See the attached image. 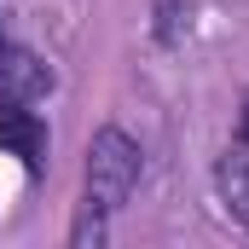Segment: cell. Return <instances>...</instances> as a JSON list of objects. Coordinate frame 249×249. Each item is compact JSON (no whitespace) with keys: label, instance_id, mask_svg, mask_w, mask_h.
<instances>
[{"label":"cell","instance_id":"cell-4","mask_svg":"<svg viewBox=\"0 0 249 249\" xmlns=\"http://www.w3.org/2000/svg\"><path fill=\"white\" fill-rule=\"evenodd\" d=\"M214 191H220L226 214H232L238 226H249V145H244V139L214 162Z\"/></svg>","mask_w":249,"mask_h":249},{"label":"cell","instance_id":"cell-1","mask_svg":"<svg viewBox=\"0 0 249 249\" xmlns=\"http://www.w3.org/2000/svg\"><path fill=\"white\" fill-rule=\"evenodd\" d=\"M139 174H145V151H139V139H127L122 127H99L93 145H87V197H81V209H93V214H116L127 197H133Z\"/></svg>","mask_w":249,"mask_h":249},{"label":"cell","instance_id":"cell-2","mask_svg":"<svg viewBox=\"0 0 249 249\" xmlns=\"http://www.w3.org/2000/svg\"><path fill=\"white\" fill-rule=\"evenodd\" d=\"M53 87H58L53 64H47V58H35L29 47H12V41H6V53H0V99L35 105V99H47Z\"/></svg>","mask_w":249,"mask_h":249},{"label":"cell","instance_id":"cell-3","mask_svg":"<svg viewBox=\"0 0 249 249\" xmlns=\"http://www.w3.org/2000/svg\"><path fill=\"white\" fill-rule=\"evenodd\" d=\"M0 145L12 157H23V168H41L47 162V122L35 110H23L18 99H6L0 105Z\"/></svg>","mask_w":249,"mask_h":249},{"label":"cell","instance_id":"cell-5","mask_svg":"<svg viewBox=\"0 0 249 249\" xmlns=\"http://www.w3.org/2000/svg\"><path fill=\"white\" fill-rule=\"evenodd\" d=\"M238 139L249 145V105H244V122H238Z\"/></svg>","mask_w":249,"mask_h":249},{"label":"cell","instance_id":"cell-6","mask_svg":"<svg viewBox=\"0 0 249 249\" xmlns=\"http://www.w3.org/2000/svg\"><path fill=\"white\" fill-rule=\"evenodd\" d=\"M0 53H6V35H0Z\"/></svg>","mask_w":249,"mask_h":249}]
</instances>
